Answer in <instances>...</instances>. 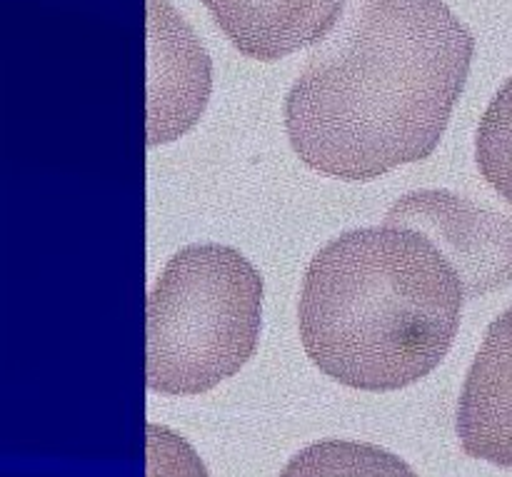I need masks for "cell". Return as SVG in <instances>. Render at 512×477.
<instances>
[{
    "label": "cell",
    "instance_id": "cell-1",
    "mask_svg": "<svg viewBox=\"0 0 512 477\" xmlns=\"http://www.w3.org/2000/svg\"><path fill=\"white\" fill-rule=\"evenodd\" d=\"M473 53V35L443 0H363L285 98L295 155L340 180L430 158Z\"/></svg>",
    "mask_w": 512,
    "mask_h": 477
},
{
    "label": "cell",
    "instance_id": "cell-2",
    "mask_svg": "<svg viewBox=\"0 0 512 477\" xmlns=\"http://www.w3.org/2000/svg\"><path fill=\"white\" fill-rule=\"evenodd\" d=\"M463 300L458 270L423 233L400 225L348 230L305 270L300 340L328 378L390 393L443 363Z\"/></svg>",
    "mask_w": 512,
    "mask_h": 477
},
{
    "label": "cell",
    "instance_id": "cell-3",
    "mask_svg": "<svg viewBox=\"0 0 512 477\" xmlns=\"http://www.w3.org/2000/svg\"><path fill=\"white\" fill-rule=\"evenodd\" d=\"M263 328V278L240 250H178L148 295V390L200 395L240 373Z\"/></svg>",
    "mask_w": 512,
    "mask_h": 477
},
{
    "label": "cell",
    "instance_id": "cell-4",
    "mask_svg": "<svg viewBox=\"0 0 512 477\" xmlns=\"http://www.w3.org/2000/svg\"><path fill=\"white\" fill-rule=\"evenodd\" d=\"M385 225L413 228L453 263L465 300L512 283V218L450 190H415L395 200Z\"/></svg>",
    "mask_w": 512,
    "mask_h": 477
},
{
    "label": "cell",
    "instance_id": "cell-5",
    "mask_svg": "<svg viewBox=\"0 0 512 477\" xmlns=\"http://www.w3.org/2000/svg\"><path fill=\"white\" fill-rule=\"evenodd\" d=\"M148 145L188 133L210 98V58L165 0H148Z\"/></svg>",
    "mask_w": 512,
    "mask_h": 477
},
{
    "label": "cell",
    "instance_id": "cell-6",
    "mask_svg": "<svg viewBox=\"0 0 512 477\" xmlns=\"http://www.w3.org/2000/svg\"><path fill=\"white\" fill-rule=\"evenodd\" d=\"M455 430L468 458L512 468V305L490 323L465 375Z\"/></svg>",
    "mask_w": 512,
    "mask_h": 477
},
{
    "label": "cell",
    "instance_id": "cell-7",
    "mask_svg": "<svg viewBox=\"0 0 512 477\" xmlns=\"http://www.w3.org/2000/svg\"><path fill=\"white\" fill-rule=\"evenodd\" d=\"M230 43L253 60L285 58L323 40L343 0H203Z\"/></svg>",
    "mask_w": 512,
    "mask_h": 477
},
{
    "label": "cell",
    "instance_id": "cell-8",
    "mask_svg": "<svg viewBox=\"0 0 512 477\" xmlns=\"http://www.w3.org/2000/svg\"><path fill=\"white\" fill-rule=\"evenodd\" d=\"M278 477H418L405 460L358 440H318L288 460Z\"/></svg>",
    "mask_w": 512,
    "mask_h": 477
},
{
    "label": "cell",
    "instance_id": "cell-9",
    "mask_svg": "<svg viewBox=\"0 0 512 477\" xmlns=\"http://www.w3.org/2000/svg\"><path fill=\"white\" fill-rule=\"evenodd\" d=\"M475 160L495 193L512 205V78L498 90L480 120Z\"/></svg>",
    "mask_w": 512,
    "mask_h": 477
},
{
    "label": "cell",
    "instance_id": "cell-10",
    "mask_svg": "<svg viewBox=\"0 0 512 477\" xmlns=\"http://www.w3.org/2000/svg\"><path fill=\"white\" fill-rule=\"evenodd\" d=\"M145 440H148L145 477H210L193 445L170 428L150 423L145 428Z\"/></svg>",
    "mask_w": 512,
    "mask_h": 477
}]
</instances>
